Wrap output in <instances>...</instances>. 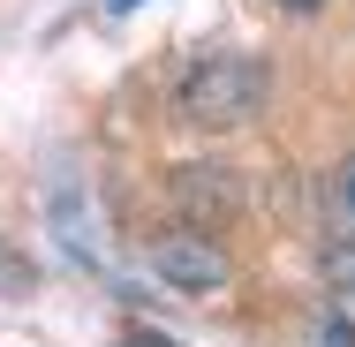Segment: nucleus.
<instances>
[{"instance_id":"obj_2","label":"nucleus","mask_w":355,"mask_h":347,"mask_svg":"<svg viewBox=\"0 0 355 347\" xmlns=\"http://www.w3.org/2000/svg\"><path fill=\"white\" fill-rule=\"evenodd\" d=\"M151 272L166 279L174 294H219L234 265H227V249H219L212 234H197V226H174V234H159L151 242Z\"/></svg>"},{"instance_id":"obj_1","label":"nucleus","mask_w":355,"mask_h":347,"mask_svg":"<svg viewBox=\"0 0 355 347\" xmlns=\"http://www.w3.org/2000/svg\"><path fill=\"white\" fill-rule=\"evenodd\" d=\"M265 91H272L265 61H250V53H205L197 69L182 75L174 114L189 129H250L265 114Z\"/></svg>"},{"instance_id":"obj_5","label":"nucleus","mask_w":355,"mask_h":347,"mask_svg":"<svg viewBox=\"0 0 355 347\" xmlns=\"http://www.w3.org/2000/svg\"><path fill=\"white\" fill-rule=\"evenodd\" d=\"M287 15H310V8H325V0H280Z\"/></svg>"},{"instance_id":"obj_6","label":"nucleus","mask_w":355,"mask_h":347,"mask_svg":"<svg viewBox=\"0 0 355 347\" xmlns=\"http://www.w3.org/2000/svg\"><path fill=\"white\" fill-rule=\"evenodd\" d=\"M106 8H144V0H106Z\"/></svg>"},{"instance_id":"obj_3","label":"nucleus","mask_w":355,"mask_h":347,"mask_svg":"<svg viewBox=\"0 0 355 347\" xmlns=\"http://www.w3.org/2000/svg\"><path fill=\"white\" fill-rule=\"evenodd\" d=\"M325 234L333 249H355V151L325 174Z\"/></svg>"},{"instance_id":"obj_4","label":"nucleus","mask_w":355,"mask_h":347,"mask_svg":"<svg viewBox=\"0 0 355 347\" xmlns=\"http://www.w3.org/2000/svg\"><path fill=\"white\" fill-rule=\"evenodd\" d=\"M31 287H38V272H31V257L0 242V302H15V294H31Z\"/></svg>"}]
</instances>
